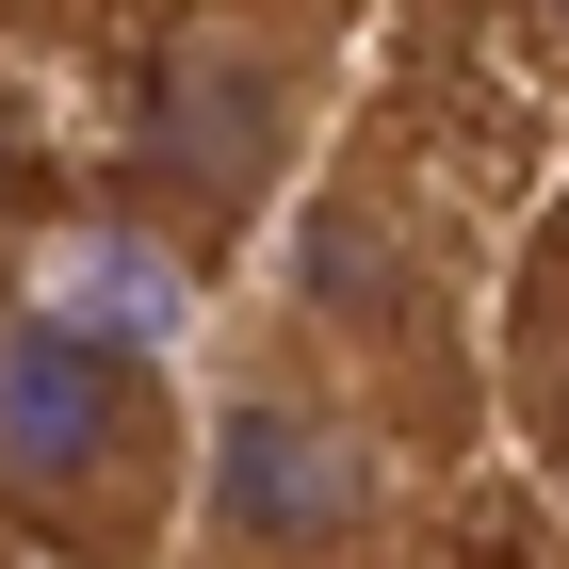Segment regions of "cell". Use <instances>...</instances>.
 <instances>
[{"instance_id": "cell-1", "label": "cell", "mask_w": 569, "mask_h": 569, "mask_svg": "<svg viewBox=\"0 0 569 569\" xmlns=\"http://www.w3.org/2000/svg\"><path fill=\"white\" fill-rule=\"evenodd\" d=\"M196 505V391L82 293H0V537L66 569H163Z\"/></svg>"}, {"instance_id": "cell-2", "label": "cell", "mask_w": 569, "mask_h": 569, "mask_svg": "<svg viewBox=\"0 0 569 569\" xmlns=\"http://www.w3.org/2000/svg\"><path fill=\"white\" fill-rule=\"evenodd\" d=\"M407 537V439L309 342L293 309L228 326L212 391H196V505L179 553L196 569H375Z\"/></svg>"}, {"instance_id": "cell-3", "label": "cell", "mask_w": 569, "mask_h": 569, "mask_svg": "<svg viewBox=\"0 0 569 569\" xmlns=\"http://www.w3.org/2000/svg\"><path fill=\"white\" fill-rule=\"evenodd\" d=\"M342 82V0H179L131 82V163L179 228H244L293 196L309 114Z\"/></svg>"}, {"instance_id": "cell-4", "label": "cell", "mask_w": 569, "mask_h": 569, "mask_svg": "<svg viewBox=\"0 0 569 569\" xmlns=\"http://www.w3.org/2000/svg\"><path fill=\"white\" fill-rule=\"evenodd\" d=\"M277 309H293V326L342 358L375 407L423 391V375H456V293H439L423 228H407L391 196H358V179L293 212V293H277Z\"/></svg>"}, {"instance_id": "cell-5", "label": "cell", "mask_w": 569, "mask_h": 569, "mask_svg": "<svg viewBox=\"0 0 569 569\" xmlns=\"http://www.w3.org/2000/svg\"><path fill=\"white\" fill-rule=\"evenodd\" d=\"M537 423H553V456H569V293H553V326H537Z\"/></svg>"}]
</instances>
